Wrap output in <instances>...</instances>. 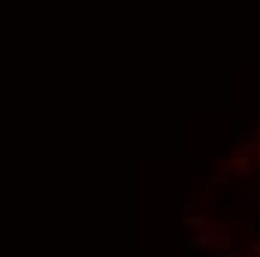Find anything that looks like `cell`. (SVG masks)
<instances>
[{
  "instance_id": "obj_1",
  "label": "cell",
  "mask_w": 260,
  "mask_h": 257,
  "mask_svg": "<svg viewBox=\"0 0 260 257\" xmlns=\"http://www.w3.org/2000/svg\"><path fill=\"white\" fill-rule=\"evenodd\" d=\"M236 174H248V158H236Z\"/></svg>"
},
{
  "instance_id": "obj_2",
  "label": "cell",
  "mask_w": 260,
  "mask_h": 257,
  "mask_svg": "<svg viewBox=\"0 0 260 257\" xmlns=\"http://www.w3.org/2000/svg\"><path fill=\"white\" fill-rule=\"evenodd\" d=\"M185 221H188V224H194V228H204V224H207V221H204V218H201V215H188V218H185Z\"/></svg>"
},
{
  "instance_id": "obj_3",
  "label": "cell",
  "mask_w": 260,
  "mask_h": 257,
  "mask_svg": "<svg viewBox=\"0 0 260 257\" xmlns=\"http://www.w3.org/2000/svg\"><path fill=\"white\" fill-rule=\"evenodd\" d=\"M215 257H234V254H231V251H224V254H215Z\"/></svg>"
}]
</instances>
